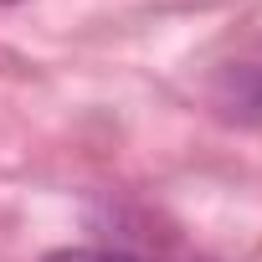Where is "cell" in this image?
I'll use <instances>...</instances> for the list:
<instances>
[{
	"instance_id": "obj_3",
	"label": "cell",
	"mask_w": 262,
	"mask_h": 262,
	"mask_svg": "<svg viewBox=\"0 0 262 262\" xmlns=\"http://www.w3.org/2000/svg\"><path fill=\"white\" fill-rule=\"evenodd\" d=\"M0 6H16V0H0Z\"/></svg>"
},
{
	"instance_id": "obj_2",
	"label": "cell",
	"mask_w": 262,
	"mask_h": 262,
	"mask_svg": "<svg viewBox=\"0 0 262 262\" xmlns=\"http://www.w3.org/2000/svg\"><path fill=\"white\" fill-rule=\"evenodd\" d=\"M41 262H144V257L113 252V247H62V252H47Z\"/></svg>"
},
{
	"instance_id": "obj_1",
	"label": "cell",
	"mask_w": 262,
	"mask_h": 262,
	"mask_svg": "<svg viewBox=\"0 0 262 262\" xmlns=\"http://www.w3.org/2000/svg\"><path fill=\"white\" fill-rule=\"evenodd\" d=\"M221 103L236 118H262V67H236L221 82Z\"/></svg>"
}]
</instances>
